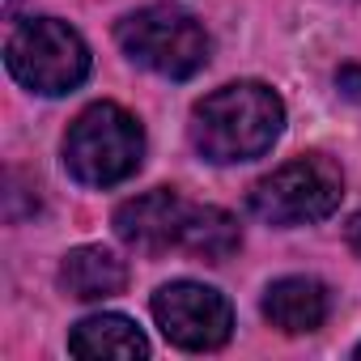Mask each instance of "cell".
<instances>
[{"mask_svg": "<svg viewBox=\"0 0 361 361\" xmlns=\"http://www.w3.org/2000/svg\"><path fill=\"white\" fill-rule=\"evenodd\" d=\"M340 90L348 94V98H361V68H340Z\"/></svg>", "mask_w": 361, "mask_h": 361, "instance_id": "obj_12", "label": "cell"}, {"mask_svg": "<svg viewBox=\"0 0 361 361\" xmlns=\"http://www.w3.org/2000/svg\"><path fill=\"white\" fill-rule=\"evenodd\" d=\"M5 64L26 90L56 98V94H73L90 77V47L68 22L30 18L9 35Z\"/></svg>", "mask_w": 361, "mask_h": 361, "instance_id": "obj_5", "label": "cell"}, {"mask_svg": "<svg viewBox=\"0 0 361 361\" xmlns=\"http://www.w3.org/2000/svg\"><path fill=\"white\" fill-rule=\"evenodd\" d=\"M357 357H361V344H357Z\"/></svg>", "mask_w": 361, "mask_h": 361, "instance_id": "obj_14", "label": "cell"}, {"mask_svg": "<svg viewBox=\"0 0 361 361\" xmlns=\"http://www.w3.org/2000/svg\"><path fill=\"white\" fill-rule=\"evenodd\" d=\"M344 196V174L331 157L323 153H306L285 161L281 170H272L268 178L251 188V213L268 226H310L323 221L340 209Z\"/></svg>", "mask_w": 361, "mask_h": 361, "instance_id": "obj_4", "label": "cell"}, {"mask_svg": "<svg viewBox=\"0 0 361 361\" xmlns=\"http://www.w3.org/2000/svg\"><path fill=\"white\" fill-rule=\"evenodd\" d=\"M68 353L73 357H132L136 361V357H149V340L123 314H90L73 327Z\"/></svg>", "mask_w": 361, "mask_h": 361, "instance_id": "obj_10", "label": "cell"}, {"mask_svg": "<svg viewBox=\"0 0 361 361\" xmlns=\"http://www.w3.org/2000/svg\"><path fill=\"white\" fill-rule=\"evenodd\" d=\"M285 128V102L276 90L259 81H238L192 111V145L204 161L230 166V161H251L264 157Z\"/></svg>", "mask_w": 361, "mask_h": 361, "instance_id": "obj_1", "label": "cell"}, {"mask_svg": "<svg viewBox=\"0 0 361 361\" xmlns=\"http://www.w3.org/2000/svg\"><path fill=\"white\" fill-rule=\"evenodd\" d=\"M145 157V132L136 115H128L115 102L85 106L68 136H64V166L85 188H115L140 170Z\"/></svg>", "mask_w": 361, "mask_h": 361, "instance_id": "obj_2", "label": "cell"}, {"mask_svg": "<svg viewBox=\"0 0 361 361\" xmlns=\"http://www.w3.org/2000/svg\"><path fill=\"white\" fill-rule=\"evenodd\" d=\"M264 314L272 327L289 331V336H306L319 331L327 319V289L310 276H285L276 285H268L264 293Z\"/></svg>", "mask_w": 361, "mask_h": 361, "instance_id": "obj_8", "label": "cell"}, {"mask_svg": "<svg viewBox=\"0 0 361 361\" xmlns=\"http://www.w3.org/2000/svg\"><path fill=\"white\" fill-rule=\"evenodd\" d=\"M60 285L81 298V302H102V298H115L123 293L128 285V268L119 255H111L106 247H77L64 255L60 264Z\"/></svg>", "mask_w": 361, "mask_h": 361, "instance_id": "obj_9", "label": "cell"}, {"mask_svg": "<svg viewBox=\"0 0 361 361\" xmlns=\"http://www.w3.org/2000/svg\"><path fill=\"white\" fill-rule=\"evenodd\" d=\"M243 243V230L238 221L226 213V209H188V221H183V234H178V247L209 259V264H221L238 251Z\"/></svg>", "mask_w": 361, "mask_h": 361, "instance_id": "obj_11", "label": "cell"}, {"mask_svg": "<svg viewBox=\"0 0 361 361\" xmlns=\"http://www.w3.org/2000/svg\"><path fill=\"white\" fill-rule=\"evenodd\" d=\"M344 238H348V247L361 255V213H353V217H348V226H344Z\"/></svg>", "mask_w": 361, "mask_h": 361, "instance_id": "obj_13", "label": "cell"}, {"mask_svg": "<svg viewBox=\"0 0 361 361\" xmlns=\"http://www.w3.org/2000/svg\"><path fill=\"white\" fill-rule=\"evenodd\" d=\"M115 39L128 60H136L140 68L170 77V81H188L209 64L204 26L174 5H149V9L128 13L115 26Z\"/></svg>", "mask_w": 361, "mask_h": 361, "instance_id": "obj_3", "label": "cell"}, {"mask_svg": "<svg viewBox=\"0 0 361 361\" xmlns=\"http://www.w3.org/2000/svg\"><path fill=\"white\" fill-rule=\"evenodd\" d=\"M153 319L161 336L188 353H213L230 340L234 331V310L230 302L196 281H170L153 293Z\"/></svg>", "mask_w": 361, "mask_h": 361, "instance_id": "obj_6", "label": "cell"}, {"mask_svg": "<svg viewBox=\"0 0 361 361\" xmlns=\"http://www.w3.org/2000/svg\"><path fill=\"white\" fill-rule=\"evenodd\" d=\"M188 200L170 192V188H157V192H145L128 204H119L115 213V234L136 247V251H166V247H178V234H183V221H188Z\"/></svg>", "mask_w": 361, "mask_h": 361, "instance_id": "obj_7", "label": "cell"}]
</instances>
